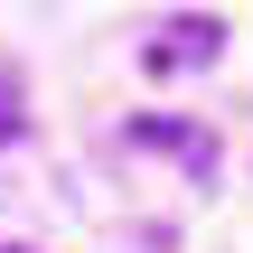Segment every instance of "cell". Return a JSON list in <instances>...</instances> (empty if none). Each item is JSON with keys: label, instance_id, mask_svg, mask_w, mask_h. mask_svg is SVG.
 Segmentation results:
<instances>
[{"label": "cell", "instance_id": "2", "mask_svg": "<svg viewBox=\"0 0 253 253\" xmlns=\"http://www.w3.org/2000/svg\"><path fill=\"white\" fill-rule=\"evenodd\" d=\"M131 141H150V150H188L197 169H216V141H207V131H178V122H131Z\"/></svg>", "mask_w": 253, "mask_h": 253}, {"label": "cell", "instance_id": "1", "mask_svg": "<svg viewBox=\"0 0 253 253\" xmlns=\"http://www.w3.org/2000/svg\"><path fill=\"white\" fill-rule=\"evenodd\" d=\"M216 47H225L216 19H169V38H150L141 66H150V75H188V66H216Z\"/></svg>", "mask_w": 253, "mask_h": 253}]
</instances>
